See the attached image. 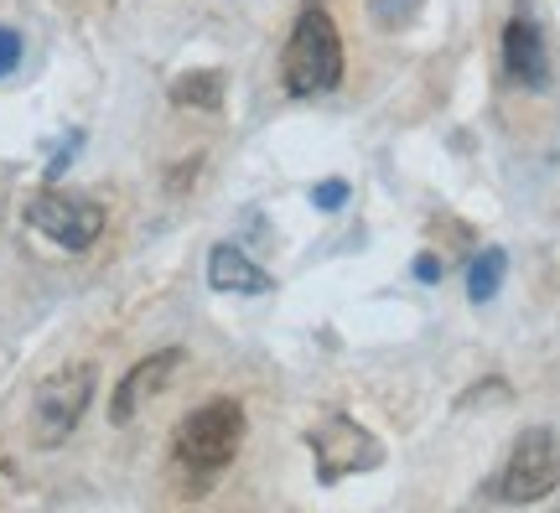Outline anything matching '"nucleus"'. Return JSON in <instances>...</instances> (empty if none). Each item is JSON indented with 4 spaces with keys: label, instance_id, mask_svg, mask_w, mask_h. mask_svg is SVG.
I'll use <instances>...</instances> for the list:
<instances>
[{
    "label": "nucleus",
    "instance_id": "1",
    "mask_svg": "<svg viewBox=\"0 0 560 513\" xmlns=\"http://www.w3.org/2000/svg\"><path fill=\"white\" fill-rule=\"evenodd\" d=\"M244 446V410L240 399H208L187 415L172 435V467L192 482H213V477L240 456Z\"/></svg>",
    "mask_w": 560,
    "mask_h": 513
},
{
    "label": "nucleus",
    "instance_id": "2",
    "mask_svg": "<svg viewBox=\"0 0 560 513\" xmlns=\"http://www.w3.org/2000/svg\"><path fill=\"white\" fill-rule=\"evenodd\" d=\"M280 83L291 100H317V94H332L342 83V37L338 21L327 16L322 5H306L291 26V42H285V58H280Z\"/></svg>",
    "mask_w": 560,
    "mask_h": 513
},
{
    "label": "nucleus",
    "instance_id": "3",
    "mask_svg": "<svg viewBox=\"0 0 560 513\" xmlns=\"http://www.w3.org/2000/svg\"><path fill=\"white\" fill-rule=\"evenodd\" d=\"M94 384H100L94 363H68V369L42 378L37 395H32V441L37 446H62L79 431L83 410L94 399Z\"/></svg>",
    "mask_w": 560,
    "mask_h": 513
},
{
    "label": "nucleus",
    "instance_id": "4",
    "mask_svg": "<svg viewBox=\"0 0 560 513\" xmlns=\"http://www.w3.org/2000/svg\"><path fill=\"white\" fill-rule=\"evenodd\" d=\"M560 482V441L556 431H524L514 441V452L503 462V477H499V498L503 503H540V498L556 493Z\"/></svg>",
    "mask_w": 560,
    "mask_h": 513
},
{
    "label": "nucleus",
    "instance_id": "5",
    "mask_svg": "<svg viewBox=\"0 0 560 513\" xmlns=\"http://www.w3.org/2000/svg\"><path fill=\"white\" fill-rule=\"evenodd\" d=\"M26 223L37 234H47L52 244H62V249H89L104 234V208L94 198L47 187V193H37V198L26 202Z\"/></svg>",
    "mask_w": 560,
    "mask_h": 513
},
{
    "label": "nucleus",
    "instance_id": "6",
    "mask_svg": "<svg viewBox=\"0 0 560 513\" xmlns=\"http://www.w3.org/2000/svg\"><path fill=\"white\" fill-rule=\"evenodd\" d=\"M306 446L317 456L322 482H338L348 473H369V467L384 462L380 441L363 431L359 420H348V415H332V420H322L317 431H306Z\"/></svg>",
    "mask_w": 560,
    "mask_h": 513
},
{
    "label": "nucleus",
    "instance_id": "7",
    "mask_svg": "<svg viewBox=\"0 0 560 513\" xmlns=\"http://www.w3.org/2000/svg\"><path fill=\"white\" fill-rule=\"evenodd\" d=\"M499 58H503V79L514 89H545L550 83V47H545V32L529 5H514V16L503 21Z\"/></svg>",
    "mask_w": 560,
    "mask_h": 513
},
{
    "label": "nucleus",
    "instance_id": "8",
    "mask_svg": "<svg viewBox=\"0 0 560 513\" xmlns=\"http://www.w3.org/2000/svg\"><path fill=\"white\" fill-rule=\"evenodd\" d=\"M177 363H182V348H161V353L140 358L136 369L120 378L115 399H109V420H115V425H130L140 405H145V399H156L161 389H166V378L177 374Z\"/></svg>",
    "mask_w": 560,
    "mask_h": 513
},
{
    "label": "nucleus",
    "instance_id": "9",
    "mask_svg": "<svg viewBox=\"0 0 560 513\" xmlns=\"http://www.w3.org/2000/svg\"><path fill=\"white\" fill-rule=\"evenodd\" d=\"M208 285L223 291V296H265V291H270V276H265L244 249L213 244V255H208Z\"/></svg>",
    "mask_w": 560,
    "mask_h": 513
},
{
    "label": "nucleus",
    "instance_id": "10",
    "mask_svg": "<svg viewBox=\"0 0 560 513\" xmlns=\"http://www.w3.org/2000/svg\"><path fill=\"white\" fill-rule=\"evenodd\" d=\"M172 104H182V109H219L223 104V73H213V68L182 73V79L172 83Z\"/></svg>",
    "mask_w": 560,
    "mask_h": 513
},
{
    "label": "nucleus",
    "instance_id": "11",
    "mask_svg": "<svg viewBox=\"0 0 560 513\" xmlns=\"http://www.w3.org/2000/svg\"><path fill=\"white\" fill-rule=\"evenodd\" d=\"M503 270H509V255H503V249H482V255L472 259V270H467V296H472V306H488V301L499 296Z\"/></svg>",
    "mask_w": 560,
    "mask_h": 513
},
{
    "label": "nucleus",
    "instance_id": "12",
    "mask_svg": "<svg viewBox=\"0 0 560 513\" xmlns=\"http://www.w3.org/2000/svg\"><path fill=\"white\" fill-rule=\"evenodd\" d=\"M420 5L425 0H369V16L380 21V26H400V21L420 16Z\"/></svg>",
    "mask_w": 560,
    "mask_h": 513
},
{
    "label": "nucleus",
    "instance_id": "13",
    "mask_svg": "<svg viewBox=\"0 0 560 513\" xmlns=\"http://www.w3.org/2000/svg\"><path fill=\"white\" fill-rule=\"evenodd\" d=\"M21 62V37L11 32V26H0V79H11Z\"/></svg>",
    "mask_w": 560,
    "mask_h": 513
},
{
    "label": "nucleus",
    "instance_id": "14",
    "mask_svg": "<svg viewBox=\"0 0 560 513\" xmlns=\"http://www.w3.org/2000/svg\"><path fill=\"white\" fill-rule=\"evenodd\" d=\"M312 202H317L322 213H338L342 202H348V182H327V187H317V193H312Z\"/></svg>",
    "mask_w": 560,
    "mask_h": 513
},
{
    "label": "nucleus",
    "instance_id": "15",
    "mask_svg": "<svg viewBox=\"0 0 560 513\" xmlns=\"http://www.w3.org/2000/svg\"><path fill=\"white\" fill-rule=\"evenodd\" d=\"M416 276H420V280H441V259H436V255H420V259H416Z\"/></svg>",
    "mask_w": 560,
    "mask_h": 513
}]
</instances>
